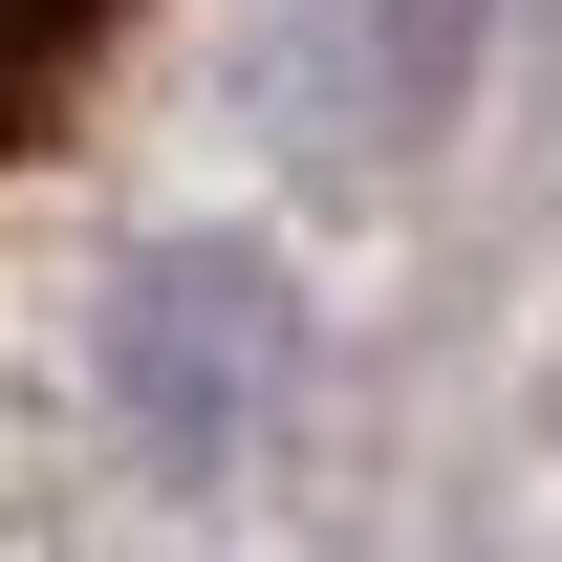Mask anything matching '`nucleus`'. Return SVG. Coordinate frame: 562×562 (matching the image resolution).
Wrapping results in <instances>:
<instances>
[{
    "label": "nucleus",
    "mask_w": 562,
    "mask_h": 562,
    "mask_svg": "<svg viewBox=\"0 0 562 562\" xmlns=\"http://www.w3.org/2000/svg\"><path fill=\"white\" fill-rule=\"evenodd\" d=\"M109 44H131V0H0V173L109 87Z\"/></svg>",
    "instance_id": "obj_1"
}]
</instances>
